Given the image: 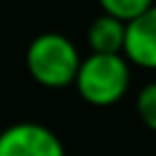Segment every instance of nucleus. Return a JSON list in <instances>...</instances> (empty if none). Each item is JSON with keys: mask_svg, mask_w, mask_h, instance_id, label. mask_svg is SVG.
Wrapping results in <instances>:
<instances>
[{"mask_svg": "<svg viewBox=\"0 0 156 156\" xmlns=\"http://www.w3.org/2000/svg\"><path fill=\"white\" fill-rule=\"evenodd\" d=\"M151 5H154V0H99V7L103 14L119 19L122 23L133 21L142 12H147Z\"/></svg>", "mask_w": 156, "mask_h": 156, "instance_id": "obj_6", "label": "nucleus"}, {"mask_svg": "<svg viewBox=\"0 0 156 156\" xmlns=\"http://www.w3.org/2000/svg\"><path fill=\"white\" fill-rule=\"evenodd\" d=\"M122 55L129 64L156 71V2L126 23Z\"/></svg>", "mask_w": 156, "mask_h": 156, "instance_id": "obj_4", "label": "nucleus"}, {"mask_svg": "<svg viewBox=\"0 0 156 156\" xmlns=\"http://www.w3.org/2000/svg\"><path fill=\"white\" fill-rule=\"evenodd\" d=\"M78 94L90 106L106 108L122 101L131 85V67L124 55H99L90 53L80 60L73 78Z\"/></svg>", "mask_w": 156, "mask_h": 156, "instance_id": "obj_2", "label": "nucleus"}, {"mask_svg": "<svg viewBox=\"0 0 156 156\" xmlns=\"http://www.w3.org/2000/svg\"><path fill=\"white\" fill-rule=\"evenodd\" d=\"M154 2H156V0H154Z\"/></svg>", "mask_w": 156, "mask_h": 156, "instance_id": "obj_8", "label": "nucleus"}, {"mask_svg": "<svg viewBox=\"0 0 156 156\" xmlns=\"http://www.w3.org/2000/svg\"><path fill=\"white\" fill-rule=\"evenodd\" d=\"M124 37H126V23L108 14L97 16L87 28V46L92 53L99 55H122Z\"/></svg>", "mask_w": 156, "mask_h": 156, "instance_id": "obj_5", "label": "nucleus"}, {"mask_svg": "<svg viewBox=\"0 0 156 156\" xmlns=\"http://www.w3.org/2000/svg\"><path fill=\"white\" fill-rule=\"evenodd\" d=\"M78 48L69 37L60 32H44L30 41L25 51V67L41 87L62 90L73 85L80 67Z\"/></svg>", "mask_w": 156, "mask_h": 156, "instance_id": "obj_1", "label": "nucleus"}, {"mask_svg": "<svg viewBox=\"0 0 156 156\" xmlns=\"http://www.w3.org/2000/svg\"><path fill=\"white\" fill-rule=\"evenodd\" d=\"M0 156H67L55 131L39 122H16L0 131Z\"/></svg>", "mask_w": 156, "mask_h": 156, "instance_id": "obj_3", "label": "nucleus"}, {"mask_svg": "<svg viewBox=\"0 0 156 156\" xmlns=\"http://www.w3.org/2000/svg\"><path fill=\"white\" fill-rule=\"evenodd\" d=\"M136 110H138L140 122L149 131L156 133V80L140 87V92L136 97Z\"/></svg>", "mask_w": 156, "mask_h": 156, "instance_id": "obj_7", "label": "nucleus"}]
</instances>
